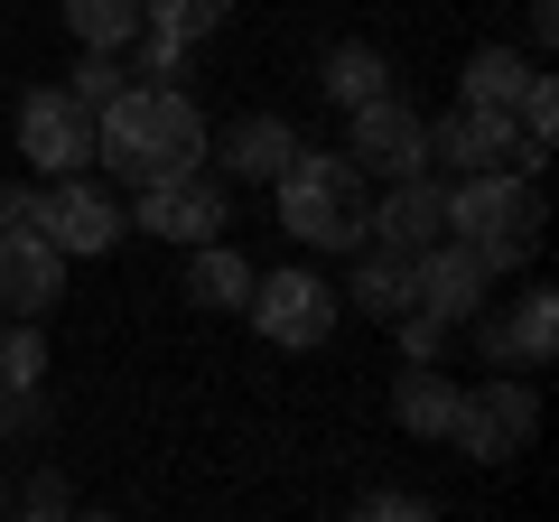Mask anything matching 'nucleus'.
<instances>
[{
	"label": "nucleus",
	"mask_w": 559,
	"mask_h": 522,
	"mask_svg": "<svg viewBox=\"0 0 559 522\" xmlns=\"http://www.w3.org/2000/svg\"><path fill=\"white\" fill-rule=\"evenodd\" d=\"M94 159H112L131 187L168 178V168H197L205 159V112L178 84H121L94 112Z\"/></svg>",
	"instance_id": "f257e3e1"
},
{
	"label": "nucleus",
	"mask_w": 559,
	"mask_h": 522,
	"mask_svg": "<svg viewBox=\"0 0 559 522\" xmlns=\"http://www.w3.org/2000/svg\"><path fill=\"white\" fill-rule=\"evenodd\" d=\"M280 224L308 242V252H355V242H373V197H364V168L355 150H308L280 168Z\"/></svg>",
	"instance_id": "f03ea898"
},
{
	"label": "nucleus",
	"mask_w": 559,
	"mask_h": 522,
	"mask_svg": "<svg viewBox=\"0 0 559 522\" xmlns=\"http://www.w3.org/2000/svg\"><path fill=\"white\" fill-rule=\"evenodd\" d=\"M540 224H550V205H540V178H513V168H476V178L448 187V234L476 242L495 271H522V261L540 252Z\"/></svg>",
	"instance_id": "7ed1b4c3"
},
{
	"label": "nucleus",
	"mask_w": 559,
	"mask_h": 522,
	"mask_svg": "<svg viewBox=\"0 0 559 522\" xmlns=\"http://www.w3.org/2000/svg\"><path fill=\"white\" fill-rule=\"evenodd\" d=\"M242 318H252L271 345L308 355V345H326V336H336V318H345V289H336V281H318V271H271V281H252Z\"/></svg>",
	"instance_id": "20e7f679"
},
{
	"label": "nucleus",
	"mask_w": 559,
	"mask_h": 522,
	"mask_svg": "<svg viewBox=\"0 0 559 522\" xmlns=\"http://www.w3.org/2000/svg\"><path fill=\"white\" fill-rule=\"evenodd\" d=\"M532 429H540V392L532 382H485V392H466L457 402V420H448V439L466 448V458H485V466H503V458H522L532 448Z\"/></svg>",
	"instance_id": "39448f33"
},
{
	"label": "nucleus",
	"mask_w": 559,
	"mask_h": 522,
	"mask_svg": "<svg viewBox=\"0 0 559 522\" xmlns=\"http://www.w3.org/2000/svg\"><path fill=\"white\" fill-rule=\"evenodd\" d=\"M466 336H476V355L495 364V373H540V364L559 355V299L550 289H522L513 308H476Z\"/></svg>",
	"instance_id": "423d86ee"
},
{
	"label": "nucleus",
	"mask_w": 559,
	"mask_h": 522,
	"mask_svg": "<svg viewBox=\"0 0 559 522\" xmlns=\"http://www.w3.org/2000/svg\"><path fill=\"white\" fill-rule=\"evenodd\" d=\"M224 215H234V197H224V178H205V159L140 187V234H159V242H215Z\"/></svg>",
	"instance_id": "0eeeda50"
},
{
	"label": "nucleus",
	"mask_w": 559,
	"mask_h": 522,
	"mask_svg": "<svg viewBox=\"0 0 559 522\" xmlns=\"http://www.w3.org/2000/svg\"><path fill=\"white\" fill-rule=\"evenodd\" d=\"M20 159L38 168V178L94 168V112H84L75 94H57V84H38V94L20 103Z\"/></svg>",
	"instance_id": "6e6552de"
},
{
	"label": "nucleus",
	"mask_w": 559,
	"mask_h": 522,
	"mask_svg": "<svg viewBox=\"0 0 559 522\" xmlns=\"http://www.w3.org/2000/svg\"><path fill=\"white\" fill-rule=\"evenodd\" d=\"M38 234L57 242L66 261H94V252L121 242V205L103 197V187H84V168H75V178H47L38 187Z\"/></svg>",
	"instance_id": "1a4fd4ad"
},
{
	"label": "nucleus",
	"mask_w": 559,
	"mask_h": 522,
	"mask_svg": "<svg viewBox=\"0 0 559 522\" xmlns=\"http://www.w3.org/2000/svg\"><path fill=\"white\" fill-rule=\"evenodd\" d=\"M355 168L364 178H429V121L401 94L355 103Z\"/></svg>",
	"instance_id": "9d476101"
},
{
	"label": "nucleus",
	"mask_w": 559,
	"mask_h": 522,
	"mask_svg": "<svg viewBox=\"0 0 559 522\" xmlns=\"http://www.w3.org/2000/svg\"><path fill=\"white\" fill-rule=\"evenodd\" d=\"M485 289H495V261L476 252V242H429V252L411 261V299L429 308V318H448V327H466L485 308Z\"/></svg>",
	"instance_id": "9b49d317"
},
{
	"label": "nucleus",
	"mask_w": 559,
	"mask_h": 522,
	"mask_svg": "<svg viewBox=\"0 0 559 522\" xmlns=\"http://www.w3.org/2000/svg\"><path fill=\"white\" fill-rule=\"evenodd\" d=\"M503 159H513V112H495V103H457V112L429 121V168L476 178V168H503Z\"/></svg>",
	"instance_id": "f8f14e48"
},
{
	"label": "nucleus",
	"mask_w": 559,
	"mask_h": 522,
	"mask_svg": "<svg viewBox=\"0 0 559 522\" xmlns=\"http://www.w3.org/2000/svg\"><path fill=\"white\" fill-rule=\"evenodd\" d=\"M439 234H448V187H429V178H392V197L373 205V242H382V252H401V261H419Z\"/></svg>",
	"instance_id": "ddd939ff"
},
{
	"label": "nucleus",
	"mask_w": 559,
	"mask_h": 522,
	"mask_svg": "<svg viewBox=\"0 0 559 522\" xmlns=\"http://www.w3.org/2000/svg\"><path fill=\"white\" fill-rule=\"evenodd\" d=\"M66 289V252L47 234H0V308H20V318H47Z\"/></svg>",
	"instance_id": "4468645a"
},
{
	"label": "nucleus",
	"mask_w": 559,
	"mask_h": 522,
	"mask_svg": "<svg viewBox=\"0 0 559 522\" xmlns=\"http://www.w3.org/2000/svg\"><path fill=\"white\" fill-rule=\"evenodd\" d=\"M289 159H299V131H289L280 112H242L234 131L215 141V168H224V178H280Z\"/></svg>",
	"instance_id": "2eb2a0df"
},
{
	"label": "nucleus",
	"mask_w": 559,
	"mask_h": 522,
	"mask_svg": "<svg viewBox=\"0 0 559 522\" xmlns=\"http://www.w3.org/2000/svg\"><path fill=\"white\" fill-rule=\"evenodd\" d=\"M457 402H466V392L439 373V364H401V382H392V420L411 429V439H448Z\"/></svg>",
	"instance_id": "dca6fc26"
},
{
	"label": "nucleus",
	"mask_w": 559,
	"mask_h": 522,
	"mask_svg": "<svg viewBox=\"0 0 559 522\" xmlns=\"http://www.w3.org/2000/svg\"><path fill=\"white\" fill-rule=\"evenodd\" d=\"M187 252H197V261H187V299H197V308H242V299H252L261 271L234 252V242H187Z\"/></svg>",
	"instance_id": "f3484780"
},
{
	"label": "nucleus",
	"mask_w": 559,
	"mask_h": 522,
	"mask_svg": "<svg viewBox=\"0 0 559 522\" xmlns=\"http://www.w3.org/2000/svg\"><path fill=\"white\" fill-rule=\"evenodd\" d=\"M318 84H326V103H373V94H392V57L382 47H364V38H345V47H326V66H318Z\"/></svg>",
	"instance_id": "a211bd4d"
},
{
	"label": "nucleus",
	"mask_w": 559,
	"mask_h": 522,
	"mask_svg": "<svg viewBox=\"0 0 559 522\" xmlns=\"http://www.w3.org/2000/svg\"><path fill=\"white\" fill-rule=\"evenodd\" d=\"M401 308H411V261L373 242V252L355 261V318H382V327H392Z\"/></svg>",
	"instance_id": "6ab92c4d"
},
{
	"label": "nucleus",
	"mask_w": 559,
	"mask_h": 522,
	"mask_svg": "<svg viewBox=\"0 0 559 522\" xmlns=\"http://www.w3.org/2000/svg\"><path fill=\"white\" fill-rule=\"evenodd\" d=\"M457 84H466V103H495V112H513V94L532 84V57H513V47H476Z\"/></svg>",
	"instance_id": "aec40b11"
},
{
	"label": "nucleus",
	"mask_w": 559,
	"mask_h": 522,
	"mask_svg": "<svg viewBox=\"0 0 559 522\" xmlns=\"http://www.w3.org/2000/svg\"><path fill=\"white\" fill-rule=\"evenodd\" d=\"M224 20H234V0H140V28H168L187 47H205Z\"/></svg>",
	"instance_id": "412c9836"
},
{
	"label": "nucleus",
	"mask_w": 559,
	"mask_h": 522,
	"mask_svg": "<svg viewBox=\"0 0 559 522\" xmlns=\"http://www.w3.org/2000/svg\"><path fill=\"white\" fill-rule=\"evenodd\" d=\"M66 28H75L84 47H131L140 0H66Z\"/></svg>",
	"instance_id": "4be33fe9"
},
{
	"label": "nucleus",
	"mask_w": 559,
	"mask_h": 522,
	"mask_svg": "<svg viewBox=\"0 0 559 522\" xmlns=\"http://www.w3.org/2000/svg\"><path fill=\"white\" fill-rule=\"evenodd\" d=\"M10 382H47V336H38V318L0 327V392H10Z\"/></svg>",
	"instance_id": "5701e85b"
},
{
	"label": "nucleus",
	"mask_w": 559,
	"mask_h": 522,
	"mask_svg": "<svg viewBox=\"0 0 559 522\" xmlns=\"http://www.w3.org/2000/svg\"><path fill=\"white\" fill-rule=\"evenodd\" d=\"M121 84H131V66H121V47H84V66H75V84H66V94H75L84 112H103V103H112Z\"/></svg>",
	"instance_id": "b1692460"
},
{
	"label": "nucleus",
	"mask_w": 559,
	"mask_h": 522,
	"mask_svg": "<svg viewBox=\"0 0 559 522\" xmlns=\"http://www.w3.org/2000/svg\"><path fill=\"white\" fill-rule=\"evenodd\" d=\"M392 336H401V355H411V364H439V355H448V318H429L419 299L392 318Z\"/></svg>",
	"instance_id": "393cba45"
},
{
	"label": "nucleus",
	"mask_w": 559,
	"mask_h": 522,
	"mask_svg": "<svg viewBox=\"0 0 559 522\" xmlns=\"http://www.w3.org/2000/svg\"><path fill=\"white\" fill-rule=\"evenodd\" d=\"M28 513H38V522H57V513H75V495H66V476H57V466H47V476H28Z\"/></svg>",
	"instance_id": "a878e982"
},
{
	"label": "nucleus",
	"mask_w": 559,
	"mask_h": 522,
	"mask_svg": "<svg viewBox=\"0 0 559 522\" xmlns=\"http://www.w3.org/2000/svg\"><path fill=\"white\" fill-rule=\"evenodd\" d=\"M0 234H38V187H0Z\"/></svg>",
	"instance_id": "bb28decb"
},
{
	"label": "nucleus",
	"mask_w": 559,
	"mask_h": 522,
	"mask_svg": "<svg viewBox=\"0 0 559 522\" xmlns=\"http://www.w3.org/2000/svg\"><path fill=\"white\" fill-rule=\"evenodd\" d=\"M364 513H382V522H419V513H429V495H364Z\"/></svg>",
	"instance_id": "cd10ccee"
},
{
	"label": "nucleus",
	"mask_w": 559,
	"mask_h": 522,
	"mask_svg": "<svg viewBox=\"0 0 559 522\" xmlns=\"http://www.w3.org/2000/svg\"><path fill=\"white\" fill-rule=\"evenodd\" d=\"M0 439H10V429H0Z\"/></svg>",
	"instance_id": "c85d7f7f"
}]
</instances>
